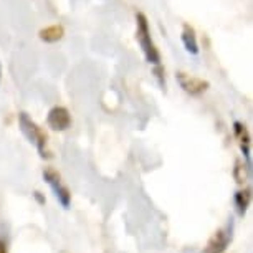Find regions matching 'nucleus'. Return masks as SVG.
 I'll list each match as a JSON object with an SVG mask.
<instances>
[{"mask_svg": "<svg viewBox=\"0 0 253 253\" xmlns=\"http://www.w3.org/2000/svg\"><path fill=\"white\" fill-rule=\"evenodd\" d=\"M18 126H20L22 134L27 137V141L35 146L38 156H40L42 159H51V152L48 149V139H46V134L27 113L18 114Z\"/></svg>", "mask_w": 253, "mask_h": 253, "instance_id": "nucleus-1", "label": "nucleus"}, {"mask_svg": "<svg viewBox=\"0 0 253 253\" xmlns=\"http://www.w3.org/2000/svg\"><path fill=\"white\" fill-rule=\"evenodd\" d=\"M136 25H137V30H136V38L139 42V46L144 53V58L149 65L156 66H161V53L159 50L156 48L154 45V40L151 37V28H149V20L147 17L144 15L142 12H137L136 13Z\"/></svg>", "mask_w": 253, "mask_h": 253, "instance_id": "nucleus-2", "label": "nucleus"}, {"mask_svg": "<svg viewBox=\"0 0 253 253\" xmlns=\"http://www.w3.org/2000/svg\"><path fill=\"white\" fill-rule=\"evenodd\" d=\"M233 232H235V222L233 218H228L227 223L209 238L200 253H223L233 240Z\"/></svg>", "mask_w": 253, "mask_h": 253, "instance_id": "nucleus-3", "label": "nucleus"}, {"mask_svg": "<svg viewBox=\"0 0 253 253\" xmlns=\"http://www.w3.org/2000/svg\"><path fill=\"white\" fill-rule=\"evenodd\" d=\"M43 179H45V182L48 184V187L51 189L55 199L58 200V204L63 209H68L71 205V192H70V189L63 184L60 174L56 172L55 169H50L48 167V169L43 170Z\"/></svg>", "mask_w": 253, "mask_h": 253, "instance_id": "nucleus-4", "label": "nucleus"}, {"mask_svg": "<svg viewBox=\"0 0 253 253\" xmlns=\"http://www.w3.org/2000/svg\"><path fill=\"white\" fill-rule=\"evenodd\" d=\"M175 80H177L179 86L187 94H190V96H200V94H204L210 86V83L207 80L184 73V71H177V73H175Z\"/></svg>", "mask_w": 253, "mask_h": 253, "instance_id": "nucleus-5", "label": "nucleus"}, {"mask_svg": "<svg viewBox=\"0 0 253 253\" xmlns=\"http://www.w3.org/2000/svg\"><path fill=\"white\" fill-rule=\"evenodd\" d=\"M46 123L53 131H66L71 126V114L66 108L63 106H55L48 111L46 116Z\"/></svg>", "mask_w": 253, "mask_h": 253, "instance_id": "nucleus-6", "label": "nucleus"}, {"mask_svg": "<svg viewBox=\"0 0 253 253\" xmlns=\"http://www.w3.org/2000/svg\"><path fill=\"white\" fill-rule=\"evenodd\" d=\"M233 134L238 139V144H240V149L243 152V157H245V164L252 167V141H250V132H248L247 126L240 121L233 123Z\"/></svg>", "mask_w": 253, "mask_h": 253, "instance_id": "nucleus-7", "label": "nucleus"}, {"mask_svg": "<svg viewBox=\"0 0 253 253\" xmlns=\"http://www.w3.org/2000/svg\"><path fill=\"white\" fill-rule=\"evenodd\" d=\"M180 38H182L184 48L187 50L190 55H199L200 48H199V42H197V35H195L194 27H190L189 23H184Z\"/></svg>", "mask_w": 253, "mask_h": 253, "instance_id": "nucleus-8", "label": "nucleus"}, {"mask_svg": "<svg viewBox=\"0 0 253 253\" xmlns=\"http://www.w3.org/2000/svg\"><path fill=\"white\" fill-rule=\"evenodd\" d=\"M65 35V28L61 25H50L45 27L38 32V37H40L42 42L45 43H55V42H60Z\"/></svg>", "mask_w": 253, "mask_h": 253, "instance_id": "nucleus-9", "label": "nucleus"}, {"mask_svg": "<svg viewBox=\"0 0 253 253\" xmlns=\"http://www.w3.org/2000/svg\"><path fill=\"white\" fill-rule=\"evenodd\" d=\"M252 202V189H243L238 190L233 195V204H235V210L240 217H243L248 210V205Z\"/></svg>", "mask_w": 253, "mask_h": 253, "instance_id": "nucleus-10", "label": "nucleus"}, {"mask_svg": "<svg viewBox=\"0 0 253 253\" xmlns=\"http://www.w3.org/2000/svg\"><path fill=\"white\" fill-rule=\"evenodd\" d=\"M250 175V166H247L245 162H242V161H237V164H235V179H237V182H245L247 177Z\"/></svg>", "mask_w": 253, "mask_h": 253, "instance_id": "nucleus-11", "label": "nucleus"}, {"mask_svg": "<svg viewBox=\"0 0 253 253\" xmlns=\"http://www.w3.org/2000/svg\"><path fill=\"white\" fill-rule=\"evenodd\" d=\"M154 75H156V78H157V81H159V86L162 88V89H166V71H164V66H156L154 68Z\"/></svg>", "mask_w": 253, "mask_h": 253, "instance_id": "nucleus-12", "label": "nucleus"}, {"mask_svg": "<svg viewBox=\"0 0 253 253\" xmlns=\"http://www.w3.org/2000/svg\"><path fill=\"white\" fill-rule=\"evenodd\" d=\"M0 253H8V248H7V242L3 238H0Z\"/></svg>", "mask_w": 253, "mask_h": 253, "instance_id": "nucleus-13", "label": "nucleus"}, {"mask_svg": "<svg viewBox=\"0 0 253 253\" xmlns=\"http://www.w3.org/2000/svg\"><path fill=\"white\" fill-rule=\"evenodd\" d=\"M0 83H2V63H0Z\"/></svg>", "mask_w": 253, "mask_h": 253, "instance_id": "nucleus-14", "label": "nucleus"}, {"mask_svg": "<svg viewBox=\"0 0 253 253\" xmlns=\"http://www.w3.org/2000/svg\"><path fill=\"white\" fill-rule=\"evenodd\" d=\"M60 253H66V252H60Z\"/></svg>", "mask_w": 253, "mask_h": 253, "instance_id": "nucleus-15", "label": "nucleus"}]
</instances>
